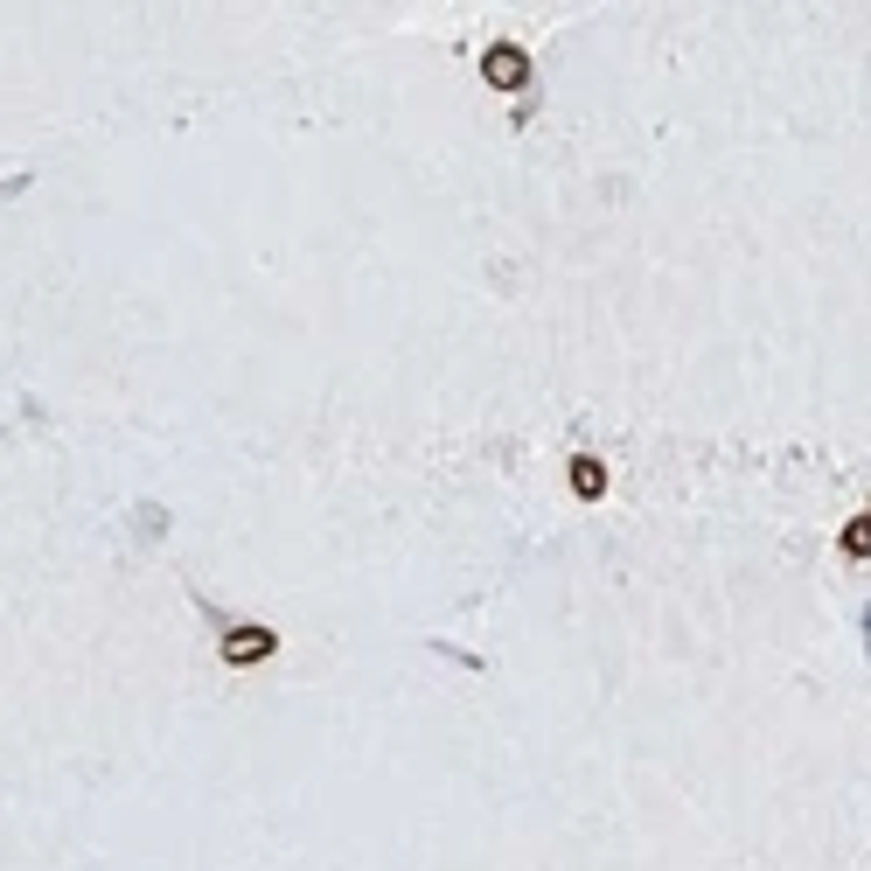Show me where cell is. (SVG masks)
Here are the masks:
<instances>
[{
	"label": "cell",
	"instance_id": "obj_4",
	"mask_svg": "<svg viewBox=\"0 0 871 871\" xmlns=\"http://www.w3.org/2000/svg\"><path fill=\"white\" fill-rule=\"evenodd\" d=\"M572 495H579V502H599V495H607V467H599V454H572Z\"/></svg>",
	"mask_w": 871,
	"mask_h": 871
},
{
	"label": "cell",
	"instance_id": "obj_3",
	"mask_svg": "<svg viewBox=\"0 0 871 871\" xmlns=\"http://www.w3.org/2000/svg\"><path fill=\"white\" fill-rule=\"evenodd\" d=\"M836 551H844V565H871V495H864V509L844 523V538H836Z\"/></svg>",
	"mask_w": 871,
	"mask_h": 871
},
{
	"label": "cell",
	"instance_id": "obj_5",
	"mask_svg": "<svg viewBox=\"0 0 871 871\" xmlns=\"http://www.w3.org/2000/svg\"><path fill=\"white\" fill-rule=\"evenodd\" d=\"M132 530H140V538H161V530H167V509H161V502H140V509H132Z\"/></svg>",
	"mask_w": 871,
	"mask_h": 871
},
{
	"label": "cell",
	"instance_id": "obj_1",
	"mask_svg": "<svg viewBox=\"0 0 871 871\" xmlns=\"http://www.w3.org/2000/svg\"><path fill=\"white\" fill-rule=\"evenodd\" d=\"M195 607H203L210 621H216V648H224V662H230V669L273 662L279 648H287V642H279V628H265V621H238V614H224L210 593H195Z\"/></svg>",
	"mask_w": 871,
	"mask_h": 871
},
{
	"label": "cell",
	"instance_id": "obj_2",
	"mask_svg": "<svg viewBox=\"0 0 871 871\" xmlns=\"http://www.w3.org/2000/svg\"><path fill=\"white\" fill-rule=\"evenodd\" d=\"M481 77H489V91H523V84H530V56L509 36H495L489 49H481Z\"/></svg>",
	"mask_w": 871,
	"mask_h": 871
},
{
	"label": "cell",
	"instance_id": "obj_6",
	"mask_svg": "<svg viewBox=\"0 0 871 871\" xmlns=\"http://www.w3.org/2000/svg\"><path fill=\"white\" fill-rule=\"evenodd\" d=\"M858 634H864V656H871V599L858 607Z\"/></svg>",
	"mask_w": 871,
	"mask_h": 871
}]
</instances>
